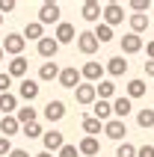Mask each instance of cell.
<instances>
[{"label": "cell", "instance_id": "1", "mask_svg": "<svg viewBox=\"0 0 154 157\" xmlns=\"http://www.w3.org/2000/svg\"><path fill=\"white\" fill-rule=\"evenodd\" d=\"M121 21H125V6H121V3H104L101 24H107V27H119Z\"/></svg>", "mask_w": 154, "mask_h": 157}, {"label": "cell", "instance_id": "2", "mask_svg": "<svg viewBox=\"0 0 154 157\" xmlns=\"http://www.w3.org/2000/svg\"><path fill=\"white\" fill-rule=\"evenodd\" d=\"M98 48H101V44H98V39H95V33H92V30H83V33H77V51H80V53L92 56Z\"/></svg>", "mask_w": 154, "mask_h": 157}, {"label": "cell", "instance_id": "3", "mask_svg": "<svg viewBox=\"0 0 154 157\" xmlns=\"http://www.w3.org/2000/svg\"><path fill=\"white\" fill-rule=\"evenodd\" d=\"M121 42V56H130V53H139L145 44H142V36H137V33H125L119 39Z\"/></svg>", "mask_w": 154, "mask_h": 157}, {"label": "cell", "instance_id": "4", "mask_svg": "<svg viewBox=\"0 0 154 157\" xmlns=\"http://www.w3.org/2000/svg\"><path fill=\"white\" fill-rule=\"evenodd\" d=\"M24 36L21 33H9L6 39H3V53H12V59H15V56H21V53H24Z\"/></svg>", "mask_w": 154, "mask_h": 157}, {"label": "cell", "instance_id": "5", "mask_svg": "<svg viewBox=\"0 0 154 157\" xmlns=\"http://www.w3.org/2000/svg\"><path fill=\"white\" fill-rule=\"evenodd\" d=\"M74 101H77V104H83V107H92L95 101H98L95 86H92V83H80V86L74 89Z\"/></svg>", "mask_w": 154, "mask_h": 157}, {"label": "cell", "instance_id": "6", "mask_svg": "<svg viewBox=\"0 0 154 157\" xmlns=\"http://www.w3.org/2000/svg\"><path fill=\"white\" fill-rule=\"evenodd\" d=\"M39 24H60V3H42L39 6Z\"/></svg>", "mask_w": 154, "mask_h": 157}, {"label": "cell", "instance_id": "7", "mask_svg": "<svg viewBox=\"0 0 154 157\" xmlns=\"http://www.w3.org/2000/svg\"><path fill=\"white\" fill-rule=\"evenodd\" d=\"M39 92H42L39 80H30V77H24V80H21V86H18V95L24 98L27 104H33L36 98H39Z\"/></svg>", "mask_w": 154, "mask_h": 157}, {"label": "cell", "instance_id": "8", "mask_svg": "<svg viewBox=\"0 0 154 157\" xmlns=\"http://www.w3.org/2000/svg\"><path fill=\"white\" fill-rule=\"evenodd\" d=\"M80 77H83L86 83H92V86L101 83V80H104V65H101V62H86L83 68H80Z\"/></svg>", "mask_w": 154, "mask_h": 157}, {"label": "cell", "instance_id": "9", "mask_svg": "<svg viewBox=\"0 0 154 157\" xmlns=\"http://www.w3.org/2000/svg\"><path fill=\"white\" fill-rule=\"evenodd\" d=\"M53 39L60 42V48H62V44H68V42H77V30H74V24H68V21H60V24H56V33H53Z\"/></svg>", "mask_w": 154, "mask_h": 157}, {"label": "cell", "instance_id": "10", "mask_svg": "<svg viewBox=\"0 0 154 157\" xmlns=\"http://www.w3.org/2000/svg\"><path fill=\"white\" fill-rule=\"evenodd\" d=\"M104 133H107L110 140L121 142V140H125V136H128V124L121 122V119H110V122L104 124Z\"/></svg>", "mask_w": 154, "mask_h": 157}, {"label": "cell", "instance_id": "11", "mask_svg": "<svg viewBox=\"0 0 154 157\" xmlns=\"http://www.w3.org/2000/svg\"><path fill=\"white\" fill-rule=\"evenodd\" d=\"M56 80H60V86H65V89H77L83 77H80V71H77L74 65H68V68L60 71V77H56Z\"/></svg>", "mask_w": 154, "mask_h": 157}, {"label": "cell", "instance_id": "12", "mask_svg": "<svg viewBox=\"0 0 154 157\" xmlns=\"http://www.w3.org/2000/svg\"><path fill=\"white\" fill-rule=\"evenodd\" d=\"M101 12H104V6L98 3V0H86L83 6H80L83 21H95V24H101Z\"/></svg>", "mask_w": 154, "mask_h": 157}, {"label": "cell", "instance_id": "13", "mask_svg": "<svg viewBox=\"0 0 154 157\" xmlns=\"http://www.w3.org/2000/svg\"><path fill=\"white\" fill-rule=\"evenodd\" d=\"M36 48H39V56H44V59L51 62L53 56H56V53H60V42H56V39H53V36H44L42 42L36 44Z\"/></svg>", "mask_w": 154, "mask_h": 157}, {"label": "cell", "instance_id": "14", "mask_svg": "<svg viewBox=\"0 0 154 157\" xmlns=\"http://www.w3.org/2000/svg\"><path fill=\"white\" fill-rule=\"evenodd\" d=\"M130 113H133V101H130L128 95H121V98H116V101H113V116H116V119H121V122H125Z\"/></svg>", "mask_w": 154, "mask_h": 157}, {"label": "cell", "instance_id": "15", "mask_svg": "<svg viewBox=\"0 0 154 157\" xmlns=\"http://www.w3.org/2000/svg\"><path fill=\"white\" fill-rule=\"evenodd\" d=\"M104 71H107V74H110V77H121V74H125V71H128V59H125V56H110V59H107V65H104Z\"/></svg>", "mask_w": 154, "mask_h": 157}, {"label": "cell", "instance_id": "16", "mask_svg": "<svg viewBox=\"0 0 154 157\" xmlns=\"http://www.w3.org/2000/svg\"><path fill=\"white\" fill-rule=\"evenodd\" d=\"M42 142H44V151L53 154V151H60L62 145H65V136H62L60 131H48V133L42 136Z\"/></svg>", "mask_w": 154, "mask_h": 157}, {"label": "cell", "instance_id": "17", "mask_svg": "<svg viewBox=\"0 0 154 157\" xmlns=\"http://www.w3.org/2000/svg\"><path fill=\"white\" fill-rule=\"evenodd\" d=\"M92 116L101 124H107L113 119V104H110V101H95V104H92Z\"/></svg>", "mask_w": 154, "mask_h": 157}, {"label": "cell", "instance_id": "18", "mask_svg": "<svg viewBox=\"0 0 154 157\" xmlns=\"http://www.w3.org/2000/svg\"><path fill=\"white\" fill-rule=\"evenodd\" d=\"M44 119H48V122L65 119V104H62V101H48V104H44Z\"/></svg>", "mask_w": 154, "mask_h": 157}, {"label": "cell", "instance_id": "19", "mask_svg": "<svg viewBox=\"0 0 154 157\" xmlns=\"http://www.w3.org/2000/svg\"><path fill=\"white\" fill-rule=\"evenodd\" d=\"M77 151H80L83 157H95L98 151H101V142L95 140V136H83V140L77 142Z\"/></svg>", "mask_w": 154, "mask_h": 157}, {"label": "cell", "instance_id": "20", "mask_svg": "<svg viewBox=\"0 0 154 157\" xmlns=\"http://www.w3.org/2000/svg\"><path fill=\"white\" fill-rule=\"evenodd\" d=\"M18 113V98L12 92H3L0 95V116H15Z\"/></svg>", "mask_w": 154, "mask_h": 157}, {"label": "cell", "instance_id": "21", "mask_svg": "<svg viewBox=\"0 0 154 157\" xmlns=\"http://www.w3.org/2000/svg\"><path fill=\"white\" fill-rule=\"evenodd\" d=\"M21 131V122H18L15 116H3V119H0V133H3V136H15V133Z\"/></svg>", "mask_w": 154, "mask_h": 157}, {"label": "cell", "instance_id": "22", "mask_svg": "<svg viewBox=\"0 0 154 157\" xmlns=\"http://www.w3.org/2000/svg\"><path fill=\"white\" fill-rule=\"evenodd\" d=\"M60 65H56V62H42V68H39V80H44V83H51V80H56V77H60Z\"/></svg>", "mask_w": 154, "mask_h": 157}, {"label": "cell", "instance_id": "23", "mask_svg": "<svg viewBox=\"0 0 154 157\" xmlns=\"http://www.w3.org/2000/svg\"><path fill=\"white\" fill-rule=\"evenodd\" d=\"M27 68H30V65H27V59H24V56H15V59L9 62L6 74H9L12 80H15V77H24V74H27Z\"/></svg>", "mask_w": 154, "mask_h": 157}, {"label": "cell", "instance_id": "24", "mask_svg": "<svg viewBox=\"0 0 154 157\" xmlns=\"http://www.w3.org/2000/svg\"><path fill=\"white\" fill-rule=\"evenodd\" d=\"M27 39H33V42L39 44V42L44 39V27L39 24V21H30V24L24 27V42H27Z\"/></svg>", "mask_w": 154, "mask_h": 157}, {"label": "cell", "instance_id": "25", "mask_svg": "<svg viewBox=\"0 0 154 157\" xmlns=\"http://www.w3.org/2000/svg\"><path fill=\"white\" fill-rule=\"evenodd\" d=\"M95 92H98V101H110L116 95V83L113 80H101V83H95Z\"/></svg>", "mask_w": 154, "mask_h": 157}, {"label": "cell", "instance_id": "26", "mask_svg": "<svg viewBox=\"0 0 154 157\" xmlns=\"http://www.w3.org/2000/svg\"><path fill=\"white\" fill-rule=\"evenodd\" d=\"M15 119H18V122H21V128H24V124H33V122H39V113H36L33 107L27 104V107H18Z\"/></svg>", "mask_w": 154, "mask_h": 157}, {"label": "cell", "instance_id": "27", "mask_svg": "<svg viewBox=\"0 0 154 157\" xmlns=\"http://www.w3.org/2000/svg\"><path fill=\"white\" fill-rule=\"evenodd\" d=\"M145 95V80H139V77H133V80H128V98L133 101V98H142Z\"/></svg>", "mask_w": 154, "mask_h": 157}, {"label": "cell", "instance_id": "28", "mask_svg": "<svg viewBox=\"0 0 154 157\" xmlns=\"http://www.w3.org/2000/svg\"><path fill=\"white\" fill-rule=\"evenodd\" d=\"M101 131H104V124L95 116H83V133L86 136H95V133H101Z\"/></svg>", "mask_w": 154, "mask_h": 157}, {"label": "cell", "instance_id": "29", "mask_svg": "<svg viewBox=\"0 0 154 157\" xmlns=\"http://www.w3.org/2000/svg\"><path fill=\"white\" fill-rule=\"evenodd\" d=\"M95 39H98V44H107L113 39V27H107V24H95Z\"/></svg>", "mask_w": 154, "mask_h": 157}, {"label": "cell", "instance_id": "30", "mask_svg": "<svg viewBox=\"0 0 154 157\" xmlns=\"http://www.w3.org/2000/svg\"><path fill=\"white\" fill-rule=\"evenodd\" d=\"M142 30H148V15H130V33H142Z\"/></svg>", "mask_w": 154, "mask_h": 157}, {"label": "cell", "instance_id": "31", "mask_svg": "<svg viewBox=\"0 0 154 157\" xmlns=\"http://www.w3.org/2000/svg\"><path fill=\"white\" fill-rule=\"evenodd\" d=\"M137 124H139V128H145V131L154 128V110H139V113H137Z\"/></svg>", "mask_w": 154, "mask_h": 157}, {"label": "cell", "instance_id": "32", "mask_svg": "<svg viewBox=\"0 0 154 157\" xmlns=\"http://www.w3.org/2000/svg\"><path fill=\"white\" fill-rule=\"evenodd\" d=\"M21 133H24L27 140H39V136H44V131H42V124H39V122L24 124V128H21Z\"/></svg>", "mask_w": 154, "mask_h": 157}, {"label": "cell", "instance_id": "33", "mask_svg": "<svg viewBox=\"0 0 154 157\" xmlns=\"http://www.w3.org/2000/svg\"><path fill=\"white\" fill-rule=\"evenodd\" d=\"M116 157H137V148H133L130 142H119V148H116Z\"/></svg>", "mask_w": 154, "mask_h": 157}, {"label": "cell", "instance_id": "34", "mask_svg": "<svg viewBox=\"0 0 154 157\" xmlns=\"http://www.w3.org/2000/svg\"><path fill=\"white\" fill-rule=\"evenodd\" d=\"M130 9H133V15H145L148 9H151V3H148V0H133Z\"/></svg>", "mask_w": 154, "mask_h": 157}, {"label": "cell", "instance_id": "35", "mask_svg": "<svg viewBox=\"0 0 154 157\" xmlns=\"http://www.w3.org/2000/svg\"><path fill=\"white\" fill-rule=\"evenodd\" d=\"M56 154H60V157H80V151H77V145H68V142H65Z\"/></svg>", "mask_w": 154, "mask_h": 157}, {"label": "cell", "instance_id": "36", "mask_svg": "<svg viewBox=\"0 0 154 157\" xmlns=\"http://www.w3.org/2000/svg\"><path fill=\"white\" fill-rule=\"evenodd\" d=\"M9 154H12V142L6 136H0V157H9Z\"/></svg>", "mask_w": 154, "mask_h": 157}, {"label": "cell", "instance_id": "37", "mask_svg": "<svg viewBox=\"0 0 154 157\" xmlns=\"http://www.w3.org/2000/svg\"><path fill=\"white\" fill-rule=\"evenodd\" d=\"M9 86H12V77L0 71V95H3V92H9Z\"/></svg>", "mask_w": 154, "mask_h": 157}, {"label": "cell", "instance_id": "38", "mask_svg": "<svg viewBox=\"0 0 154 157\" xmlns=\"http://www.w3.org/2000/svg\"><path fill=\"white\" fill-rule=\"evenodd\" d=\"M137 157H154V145H139V148H137Z\"/></svg>", "mask_w": 154, "mask_h": 157}, {"label": "cell", "instance_id": "39", "mask_svg": "<svg viewBox=\"0 0 154 157\" xmlns=\"http://www.w3.org/2000/svg\"><path fill=\"white\" fill-rule=\"evenodd\" d=\"M12 9H15V0H0V15H6Z\"/></svg>", "mask_w": 154, "mask_h": 157}, {"label": "cell", "instance_id": "40", "mask_svg": "<svg viewBox=\"0 0 154 157\" xmlns=\"http://www.w3.org/2000/svg\"><path fill=\"white\" fill-rule=\"evenodd\" d=\"M9 157H30V151H24V148H12V154Z\"/></svg>", "mask_w": 154, "mask_h": 157}, {"label": "cell", "instance_id": "41", "mask_svg": "<svg viewBox=\"0 0 154 157\" xmlns=\"http://www.w3.org/2000/svg\"><path fill=\"white\" fill-rule=\"evenodd\" d=\"M145 74H148V77H154V62H151V59L145 62Z\"/></svg>", "mask_w": 154, "mask_h": 157}, {"label": "cell", "instance_id": "42", "mask_svg": "<svg viewBox=\"0 0 154 157\" xmlns=\"http://www.w3.org/2000/svg\"><path fill=\"white\" fill-rule=\"evenodd\" d=\"M148 59L154 62V39H151V42H148Z\"/></svg>", "mask_w": 154, "mask_h": 157}, {"label": "cell", "instance_id": "43", "mask_svg": "<svg viewBox=\"0 0 154 157\" xmlns=\"http://www.w3.org/2000/svg\"><path fill=\"white\" fill-rule=\"evenodd\" d=\"M33 157H53V154H48V151H39V154H33Z\"/></svg>", "mask_w": 154, "mask_h": 157}, {"label": "cell", "instance_id": "44", "mask_svg": "<svg viewBox=\"0 0 154 157\" xmlns=\"http://www.w3.org/2000/svg\"><path fill=\"white\" fill-rule=\"evenodd\" d=\"M3 56H6V53H3V44H0V62H3Z\"/></svg>", "mask_w": 154, "mask_h": 157}, {"label": "cell", "instance_id": "45", "mask_svg": "<svg viewBox=\"0 0 154 157\" xmlns=\"http://www.w3.org/2000/svg\"><path fill=\"white\" fill-rule=\"evenodd\" d=\"M0 27H3V15H0Z\"/></svg>", "mask_w": 154, "mask_h": 157}, {"label": "cell", "instance_id": "46", "mask_svg": "<svg viewBox=\"0 0 154 157\" xmlns=\"http://www.w3.org/2000/svg\"><path fill=\"white\" fill-rule=\"evenodd\" d=\"M0 119H3V116H0Z\"/></svg>", "mask_w": 154, "mask_h": 157}]
</instances>
